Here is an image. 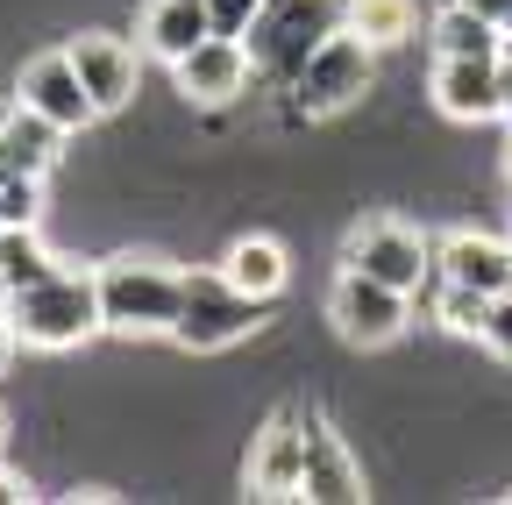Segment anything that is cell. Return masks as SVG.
Here are the masks:
<instances>
[{"instance_id": "cell-8", "label": "cell", "mask_w": 512, "mask_h": 505, "mask_svg": "<svg viewBox=\"0 0 512 505\" xmlns=\"http://www.w3.org/2000/svg\"><path fill=\"white\" fill-rule=\"evenodd\" d=\"M171 86H178L185 107H235L256 86V57H249L242 36H221L214 29L200 50H185L178 65H171Z\"/></svg>"}, {"instance_id": "cell-11", "label": "cell", "mask_w": 512, "mask_h": 505, "mask_svg": "<svg viewBox=\"0 0 512 505\" xmlns=\"http://www.w3.org/2000/svg\"><path fill=\"white\" fill-rule=\"evenodd\" d=\"M64 50H72V65H79V79H86V93H93L100 114H121L128 100L143 93V50L136 43H121L107 29H79Z\"/></svg>"}, {"instance_id": "cell-16", "label": "cell", "mask_w": 512, "mask_h": 505, "mask_svg": "<svg viewBox=\"0 0 512 505\" xmlns=\"http://www.w3.org/2000/svg\"><path fill=\"white\" fill-rule=\"evenodd\" d=\"M57 157H64V129H50V121L29 114V107L0 129V185L8 178H50Z\"/></svg>"}, {"instance_id": "cell-25", "label": "cell", "mask_w": 512, "mask_h": 505, "mask_svg": "<svg viewBox=\"0 0 512 505\" xmlns=\"http://www.w3.org/2000/svg\"><path fill=\"white\" fill-rule=\"evenodd\" d=\"M498 114L512 121V65H505V57H498Z\"/></svg>"}, {"instance_id": "cell-5", "label": "cell", "mask_w": 512, "mask_h": 505, "mask_svg": "<svg viewBox=\"0 0 512 505\" xmlns=\"http://www.w3.org/2000/svg\"><path fill=\"white\" fill-rule=\"evenodd\" d=\"M363 93H377V43H363L356 29H335L306 57V72L292 79V107L328 121V114H349Z\"/></svg>"}, {"instance_id": "cell-15", "label": "cell", "mask_w": 512, "mask_h": 505, "mask_svg": "<svg viewBox=\"0 0 512 505\" xmlns=\"http://www.w3.org/2000/svg\"><path fill=\"white\" fill-rule=\"evenodd\" d=\"M207 36H214V0H150L143 8V50L164 57V65H178Z\"/></svg>"}, {"instance_id": "cell-26", "label": "cell", "mask_w": 512, "mask_h": 505, "mask_svg": "<svg viewBox=\"0 0 512 505\" xmlns=\"http://www.w3.org/2000/svg\"><path fill=\"white\" fill-rule=\"evenodd\" d=\"M22 114V100H0V129H8V121Z\"/></svg>"}, {"instance_id": "cell-9", "label": "cell", "mask_w": 512, "mask_h": 505, "mask_svg": "<svg viewBox=\"0 0 512 505\" xmlns=\"http://www.w3.org/2000/svg\"><path fill=\"white\" fill-rule=\"evenodd\" d=\"M15 100H22L29 114H43L50 129H64V136H79V129H93V121H100L86 79H79V65H72V50H36L29 65H22V79H15Z\"/></svg>"}, {"instance_id": "cell-28", "label": "cell", "mask_w": 512, "mask_h": 505, "mask_svg": "<svg viewBox=\"0 0 512 505\" xmlns=\"http://www.w3.org/2000/svg\"><path fill=\"white\" fill-rule=\"evenodd\" d=\"M0 449H8V406H0Z\"/></svg>"}, {"instance_id": "cell-20", "label": "cell", "mask_w": 512, "mask_h": 505, "mask_svg": "<svg viewBox=\"0 0 512 505\" xmlns=\"http://www.w3.org/2000/svg\"><path fill=\"white\" fill-rule=\"evenodd\" d=\"M0 271H8V285H29V278L57 271L43 228H0Z\"/></svg>"}, {"instance_id": "cell-2", "label": "cell", "mask_w": 512, "mask_h": 505, "mask_svg": "<svg viewBox=\"0 0 512 505\" xmlns=\"http://www.w3.org/2000/svg\"><path fill=\"white\" fill-rule=\"evenodd\" d=\"M335 29H349V0H264L249 22V57H256V86L292 93V79L306 72V57L328 43Z\"/></svg>"}, {"instance_id": "cell-6", "label": "cell", "mask_w": 512, "mask_h": 505, "mask_svg": "<svg viewBox=\"0 0 512 505\" xmlns=\"http://www.w3.org/2000/svg\"><path fill=\"white\" fill-rule=\"evenodd\" d=\"M342 264L349 271H370L384 285H399V292H420V285H434V242L413 221H399V214H370V221L349 228Z\"/></svg>"}, {"instance_id": "cell-13", "label": "cell", "mask_w": 512, "mask_h": 505, "mask_svg": "<svg viewBox=\"0 0 512 505\" xmlns=\"http://www.w3.org/2000/svg\"><path fill=\"white\" fill-rule=\"evenodd\" d=\"M427 93L448 121H491L498 114V57H434Z\"/></svg>"}, {"instance_id": "cell-10", "label": "cell", "mask_w": 512, "mask_h": 505, "mask_svg": "<svg viewBox=\"0 0 512 505\" xmlns=\"http://www.w3.org/2000/svg\"><path fill=\"white\" fill-rule=\"evenodd\" d=\"M242 484L249 498H306V420L299 413H271L256 427Z\"/></svg>"}, {"instance_id": "cell-31", "label": "cell", "mask_w": 512, "mask_h": 505, "mask_svg": "<svg viewBox=\"0 0 512 505\" xmlns=\"http://www.w3.org/2000/svg\"><path fill=\"white\" fill-rule=\"evenodd\" d=\"M505 498H512V491H505Z\"/></svg>"}, {"instance_id": "cell-3", "label": "cell", "mask_w": 512, "mask_h": 505, "mask_svg": "<svg viewBox=\"0 0 512 505\" xmlns=\"http://www.w3.org/2000/svg\"><path fill=\"white\" fill-rule=\"evenodd\" d=\"M185 271H171L150 249H121L100 264V321L107 335H171L178 328Z\"/></svg>"}, {"instance_id": "cell-1", "label": "cell", "mask_w": 512, "mask_h": 505, "mask_svg": "<svg viewBox=\"0 0 512 505\" xmlns=\"http://www.w3.org/2000/svg\"><path fill=\"white\" fill-rule=\"evenodd\" d=\"M0 321L15 328V342L22 349H79V342H93V335H107V321H100V271H43V278H29V285H15L8 292V313Z\"/></svg>"}, {"instance_id": "cell-12", "label": "cell", "mask_w": 512, "mask_h": 505, "mask_svg": "<svg viewBox=\"0 0 512 505\" xmlns=\"http://www.w3.org/2000/svg\"><path fill=\"white\" fill-rule=\"evenodd\" d=\"M434 278H448V285H477V292H512V242H505V235L456 228V235L434 242Z\"/></svg>"}, {"instance_id": "cell-14", "label": "cell", "mask_w": 512, "mask_h": 505, "mask_svg": "<svg viewBox=\"0 0 512 505\" xmlns=\"http://www.w3.org/2000/svg\"><path fill=\"white\" fill-rule=\"evenodd\" d=\"M306 498H320V505L363 498V463L349 456V441L328 420H306Z\"/></svg>"}, {"instance_id": "cell-23", "label": "cell", "mask_w": 512, "mask_h": 505, "mask_svg": "<svg viewBox=\"0 0 512 505\" xmlns=\"http://www.w3.org/2000/svg\"><path fill=\"white\" fill-rule=\"evenodd\" d=\"M256 8H264V0H214V29H221V36H249Z\"/></svg>"}, {"instance_id": "cell-30", "label": "cell", "mask_w": 512, "mask_h": 505, "mask_svg": "<svg viewBox=\"0 0 512 505\" xmlns=\"http://www.w3.org/2000/svg\"><path fill=\"white\" fill-rule=\"evenodd\" d=\"M505 178H512V143H505Z\"/></svg>"}, {"instance_id": "cell-29", "label": "cell", "mask_w": 512, "mask_h": 505, "mask_svg": "<svg viewBox=\"0 0 512 505\" xmlns=\"http://www.w3.org/2000/svg\"><path fill=\"white\" fill-rule=\"evenodd\" d=\"M498 57H505V65H512V29H505V50H498Z\"/></svg>"}, {"instance_id": "cell-24", "label": "cell", "mask_w": 512, "mask_h": 505, "mask_svg": "<svg viewBox=\"0 0 512 505\" xmlns=\"http://www.w3.org/2000/svg\"><path fill=\"white\" fill-rule=\"evenodd\" d=\"M470 8H477V15H491L498 29H512V0H470Z\"/></svg>"}, {"instance_id": "cell-17", "label": "cell", "mask_w": 512, "mask_h": 505, "mask_svg": "<svg viewBox=\"0 0 512 505\" xmlns=\"http://www.w3.org/2000/svg\"><path fill=\"white\" fill-rule=\"evenodd\" d=\"M221 271L249 292V299H278L285 292V278H292V257H285V242L278 235H235L228 242V257H221Z\"/></svg>"}, {"instance_id": "cell-4", "label": "cell", "mask_w": 512, "mask_h": 505, "mask_svg": "<svg viewBox=\"0 0 512 505\" xmlns=\"http://www.w3.org/2000/svg\"><path fill=\"white\" fill-rule=\"evenodd\" d=\"M264 328V299H249L228 271H185V299H178V328L171 342L192 356H214L242 335Z\"/></svg>"}, {"instance_id": "cell-22", "label": "cell", "mask_w": 512, "mask_h": 505, "mask_svg": "<svg viewBox=\"0 0 512 505\" xmlns=\"http://www.w3.org/2000/svg\"><path fill=\"white\" fill-rule=\"evenodd\" d=\"M484 349H491L498 363H512V292H498V299H491V321H484Z\"/></svg>"}, {"instance_id": "cell-7", "label": "cell", "mask_w": 512, "mask_h": 505, "mask_svg": "<svg viewBox=\"0 0 512 505\" xmlns=\"http://www.w3.org/2000/svg\"><path fill=\"white\" fill-rule=\"evenodd\" d=\"M328 321H335V335H342L349 349H384V342L406 335L413 292H399V285H384V278L342 264V278L328 285Z\"/></svg>"}, {"instance_id": "cell-19", "label": "cell", "mask_w": 512, "mask_h": 505, "mask_svg": "<svg viewBox=\"0 0 512 505\" xmlns=\"http://www.w3.org/2000/svg\"><path fill=\"white\" fill-rule=\"evenodd\" d=\"M349 29L377 50H392V43H413L420 29V8L413 0H349Z\"/></svg>"}, {"instance_id": "cell-21", "label": "cell", "mask_w": 512, "mask_h": 505, "mask_svg": "<svg viewBox=\"0 0 512 505\" xmlns=\"http://www.w3.org/2000/svg\"><path fill=\"white\" fill-rule=\"evenodd\" d=\"M0 228H43V178L0 185Z\"/></svg>"}, {"instance_id": "cell-18", "label": "cell", "mask_w": 512, "mask_h": 505, "mask_svg": "<svg viewBox=\"0 0 512 505\" xmlns=\"http://www.w3.org/2000/svg\"><path fill=\"white\" fill-rule=\"evenodd\" d=\"M427 36H434V57H498L505 50V29L491 15H477L470 0H448Z\"/></svg>"}, {"instance_id": "cell-27", "label": "cell", "mask_w": 512, "mask_h": 505, "mask_svg": "<svg viewBox=\"0 0 512 505\" xmlns=\"http://www.w3.org/2000/svg\"><path fill=\"white\" fill-rule=\"evenodd\" d=\"M8 292H15V285H8V271H0V313H8Z\"/></svg>"}]
</instances>
